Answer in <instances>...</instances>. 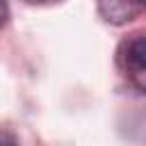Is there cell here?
Wrapping results in <instances>:
<instances>
[{
	"label": "cell",
	"instance_id": "6da1fadb",
	"mask_svg": "<svg viewBox=\"0 0 146 146\" xmlns=\"http://www.w3.org/2000/svg\"><path fill=\"white\" fill-rule=\"evenodd\" d=\"M119 66L132 87L146 91V34H132L121 43Z\"/></svg>",
	"mask_w": 146,
	"mask_h": 146
},
{
	"label": "cell",
	"instance_id": "7a4b0ae2",
	"mask_svg": "<svg viewBox=\"0 0 146 146\" xmlns=\"http://www.w3.org/2000/svg\"><path fill=\"white\" fill-rule=\"evenodd\" d=\"M107 5H110L107 16L116 21H125L132 14L146 9V0H107Z\"/></svg>",
	"mask_w": 146,
	"mask_h": 146
},
{
	"label": "cell",
	"instance_id": "3957f363",
	"mask_svg": "<svg viewBox=\"0 0 146 146\" xmlns=\"http://www.w3.org/2000/svg\"><path fill=\"white\" fill-rule=\"evenodd\" d=\"M0 146H16L14 135H11V132H7V130H2V128H0Z\"/></svg>",
	"mask_w": 146,
	"mask_h": 146
},
{
	"label": "cell",
	"instance_id": "277c9868",
	"mask_svg": "<svg viewBox=\"0 0 146 146\" xmlns=\"http://www.w3.org/2000/svg\"><path fill=\"white\" fill-rule=\"evenodd\" d=\"M7 18H9V7H7L5 0H0V27L7 23Z\"/></svg>",
	"mask_w": 146,
	"mask_h": 146
},
{
	"label": "cell",
	"instance_id": "5b68a950",
	"mask_svg": "<svg viewBox=\"0 0 146 146\" xmlns=\"http://www.w3.org/2000/svg\"><path fill=\"white\" fill-rule=\"evenodd\" d=\"M27 5H55V2H62V0H25Z\"/></svg>",
	"mask_w": 146,
	"mask_h": 146
}]
</instances>
